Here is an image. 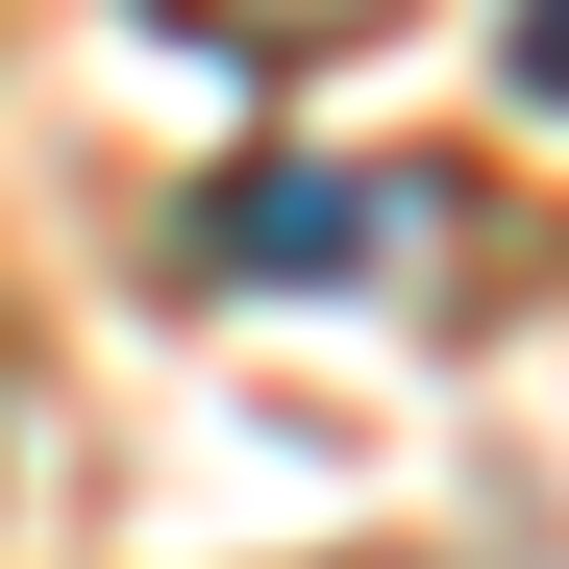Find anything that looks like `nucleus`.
<instances>
[{
    "label": "nucleus",
    "instance_id": "nucleus-1",
    "mask_svg": "<svg viewBox=\"0 0 569 569\" xmlns=\"http://www.w3.org/2000/svg\"><path fill=\"white\" fill-rule=\"evenodd\" d=\"M397 248H421V173H347V149H248L223 199L173 223L199 298H371Z\"/></svg>",
    "mask_w": 569,
    "mask_h": 569
},
{
    "label": "nucleus",
    "instance_id": "nucleus-2",
    "mask_svg": "<svg viewBox=\"0 0 569 569\" xmlns=\"http://www.w3.org/2000/svg\"><path fill=\"white\" fill-rule=\"evenodd\" d=\"M173 50H223V74H322V50H371L397 0H149Z\"/></svg>",
    "mask_w": 569,
    "mask_h": 569
},
{
    "label": "nucleus",
    "instance_id": "nucleus-3",
    "mask_svg": "<svg viewBox=\"0 0 569 569\" xmlns=\"http://www.w3.org/2000/svg\"><path fill=\"white\" fill-rule=\"evenodd\" d=\"M520 100H545V124H569V0H520Z\"/></svg>",
    "mask_w": 569,
    "mask_h": 569
}]
</instances>
